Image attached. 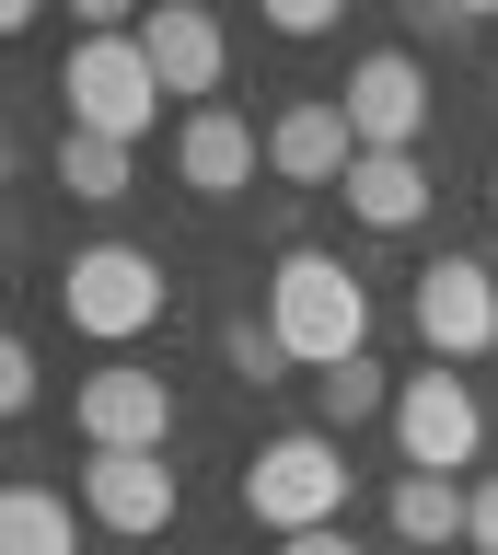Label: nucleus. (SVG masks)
<instances>
[{
    "mask_svg": "<svg viewBox=\"0 0 498 555\" xmlns=\"http://www.w3.org/2000/svg\"><path fill=\"white\" fill-rule=\"evenodd\" d=\"M267 24H279V35H324V24H336V0H267Z\"/></svg>",
    "mask_w": 498,
    "mask_h": 555,
    "instance_id": "aec40b11",
    "label": "nucleus"
},
{
    "mask_svg": "<svg viewBox=\"0 0 498 555\" xmlns=\"http://www.w3.org/2000/svg\"><path fill=\"white\" fill-rule=\"evenodd\" d=\"M336 197H348V220H359V232H418L440 185H429V163H418V151H359Z\"/></svg>",
    "mask_w": 498,
    "mask_h": 555,
    "instance_id": "ddd939ff",
    "label": "nucleus"
},
{
    "mask_svg": "<svg viewBox=\"0 0 498 555\" xmlns=\"http://www.w3.org/2000/svg\"><path fill=\"white\" fill-rule=\"evenodd\" d=\"M175 509H186V486H175L163 451H93V463H81V520L116 532V544H151Z\"/></svg>",
    "mask_w": 498,
    "mask_h": 555,
    "instance_id": "0eeeda50",
    "label": "nucleus"
},
{
    "mask_svg": "<svg viewBox=\"0 0 498 555\" xmlns=\"http://www.w3.org/2000/svg\"><path fill=\"white\" fill-rule=\"evenodd\" d=\"M255 163H267V139H255L232 104H197V116L175 128V173H186V197H209V208H220V197H244Z\"/></svg>",
    "mask_w": 498,
    "mask_h": 555,
    "instance_id": "9b49d317",
    "label": "nucleus"
},
{
    "mask_svg": "<svg viewBox=\"0 0 498 555\" xmlns=\"http://www.w3.org/2000/svg\"><path fill=\"white\" fill-rule=\"evenodd\" d=\"M348 163H359V128H348L336 93H302V104L267 116V173H279V185H324V197H336Z\"/></svg>",
    "mask_w": 498,
    "mask_h": 555,
    "instance_id": "9d476101",
    "label": "nucleus"
},
{
    "mask_svg": "<svg viewBox=\"0 0 498 555\" xmlns=\"http://www.w3.org/2000/svg\"><path fill=\"white\" fill-rule=\"evenodd\" d=\"M463 544L498 555V475H475V520H463Z\"/></svg>",
    "mask_w": 498,
    "mask_h": 555,
    "instance_id": "412c9836",
    "label": "nucleus"
},
{
    "mask_svg": "<svg viewBox=\"0 0 498 555\" xmlns=\"http://www.w3.org/2000/svg\"><path fill=\"white\" fill-rule=\"evenodd\" d=\"M267 324L302 371H336V359H371V289L348 278V255H314V243H290L279 267H267Z\"/></svg>",
    "mask_w": 498,
    "mask_h": 555,
    "instance_id": "f257e3e1",
    "label": "nucleus"
},
{
    "mask_svg": "<svg viewBox=\"0 0 498 555\" xmlns=\"http://www.w3.org/2000/svg\"><path fill=\"white\" fill-rule=\"evenodd\" d=\"M140 47H151V69H163V93H186V104H209V93H220V69H232V35H220L197 0H163V12H140Z\"/></svg>",
    "mask_w": 498,
    "mask_h": 555,
    "instance_id": "f8f14e48",
    "label": "nucleus"
},
{
    "mask_svg": "<svg viewBox=\"0 0 498 555\" xmlns=\"http://www.w3.org/2000/svg\"><path fill=\"white\" fill-rule=\"evenodd\" d=\"M406 324H418V347L440 359V371H452V359H487V347H498V267H487V255H440V267H418Z\"/></svg>",
    "mask_w": 498,
    "mask_h": 555,
    "instance_id": "423d86ee",
    "label": "nucleus"
},
{
    "mask_svg": "<svg viewBox=\"0 0 498 555\" xmlns=\"http://www.w3.org/2000/svg\"><path fill=\"white\" fill-rule=\"evenodd\" d=\"M220 359H232V382H255V393L302 371V359L279 347V324H255V312H232V324H220Z\"/></svg>",
    "mask_w": 498,
    "mask_h": 555,
    "instance_id": "a211bd4d",
    "label": "nucleus"
},
{
    "mask_svg": "<svg viewBox=\"0 0 498 555\" xmlns=\"http://www.w3.org/2000/svg\"><path fill=\"white\" fill-rule=\"evenodd\" d=\"M279 555H359L348 532H302V544H279Z\"/></svg>",
    "mask_w": 498,
    "mask_h": 555,
    "instance_id": "4be33fe9",
    "label": "nucleus"
},
{
    "mask_svg": "<svg viewBox=\"0 0 498 555\" xmlns=\"http://www.w3.org/2000/svg\"><path fill=\"white\" fill-rule=\"evenodd\" d=\"M0 555H81V498L12 475L0 486Z\"/></svg>",
    "mask_w": 498,
    "mask_h": 555,
    "instance_id": "4468645a",
    "label": "nucleus"
},
{
    "mask_svg": "<svg viewBox=\"0 0 498 555\" xmlns=\"http://www.w3.org/2000/svg\"><path fill=\"white\" fill-rule=\"evenodd\" d=\"M348 128H359V151H418V128H429V69L406 59V47H371V59H348Z\"/></svg>",
    "mask_w": 498,
    "mask_h": 555,
    "instance_id": "1a4fd4ad",
    "label": "nucleus"
},
{
    "mask_svg": "<svg viewBox=\"0 0 498 555\" xmlns=\"http://www.w3.org/2000/svg\"><path fill=\"white\" fill-rule=\"evenodd\" d=\"M394 451H406V475H452L463 486V463L487 451V405H475V382L463 371H406V393H394Z\"/></svg>",
    "mask_w": 498,
    "mask_h": 555,
    "instance_id": "39448f33",
    "label": "nucleus"
},
{
    "mask_svg": "<svg viewBox=\"0 0 498 555\" xmlns=\"http://www.w3.org/2000/svg\"><path fill=\"white\" fill-rule=\"evenodd\" d=\"M336 509H348V440H336V428H279V440H255L244 520H267L279 544H302V532H336Z\"/></svg>",
    "mask_w": 498,
    "mask_h": 555,
    "instance_id": "f03ea898",
    "label": "nucleus"
},
{
    "mask_svg": "<svg viewBox=\"0 0 498 555\" xmlns=\"http://www.w3.org/2000/svg\"><path fill=\"white\" fill-rule=\"evenodd\" d=\"M47 173L71 185L81 208H105V197H128V139H93V128H59V151H47Z\"/></svg>",
    "mask_w": 498,
    "mask_h": 555,
    "instance_id": "dca6fc26",
    "label": "nucleus"
},
{
    "mask_svg": "<svg viewBox=\"0 0 498 555\" xmlns=\"http://www.w3.org/2000/svg\"><path fill=\"white\" fill-rule=\"evenodd\" d=\"M487 267H498V255H487Z\"/></svg>",
    "mask_w": 498,
    "mask_h": 555,
    "instance_id": "5701e85b",
    "label": "nucleus"
},
{
    "mask_svg": "<svg viewBox=\"0 0 498 555\" xmlns=\"http://www.w3.org/2000/svg\"><path fill=\"white\" fill-rule=\"evenodd\" d=\"M59 104H71V128L128 139V151H140L151 116H163V69H151L140 35H81L71 59H59Z\"/></svg>",
    "mask_w": 498,
    "mask_h": 555,
    "instance_id": "20e7f679",
    "label": "nucleus"
},
{
    "mask_svg": "<svg viewBox=\"0 0 498 555\" xmlns=\"http://www.w3.org/2000/svg\"><path fill=\"white\" fill-rule=\"evenodd\" d=\"M394 544H463V520H475V486L452 475H394Z\"/></svg>",
    "mask_w": 498,
    "mask_h": 555,
    "instance_id": "2eb2a0df",
    "label": "nucleus"
},
{
    "mask_svg": "<svg viewBox=\"0 0 498 555\" xmlns=\"http://www.w3.org/2000/svg\"><path fill=\"white\" fill-rule=\"evenodd\" d=\"M0 405H12V416H24V405H36V347H24V336H12V347H0Z\"/></svg>",
    "mask_w": 498,
    "mask_h": 555,
    "instance_id": "6ab92c4d",
    "label": "nucleus"
},
{
    "mask_svg": "<svg viewBox=\"0 0 498 555\" xmlns=\"http://www.w3.org/2000/svg\"><path fill=\"white\" fill-rule=\"evenodd\" d=\"M71 428H81V451H163L175 440V382L163 371H81Z\"/></svg>",
    "mask_w": 498,
    "mask_h": 555,
    "instance_id": "6e6552de",
    "label": "nucleus"
},
{
    "mask_svg": "<svg viewBox=\"0 0 498 555\" xmlns=\"http://www.w3.org/2000/svg\"><path fill=\"white\" fill-rule=\"evenodd\" d=\"M314 393H324V428L348 440L359 416H383L394 393H406V382H383V359H336V371H314Z\"/></svg>",
    "mask_w": 498,
    "mask_h": 555,
    "instance_id": "f3484780",
    "label": "nucleus"
},
{
    "mask_svg": "<svg viewBox=\"0 0 498 555\" xmlns=\"http://www.w3.org/2000/svg\"><path fill=\"white\" fill-rule=\"evenodd\" d=\"M59 312H71V336L93 347H140L163 324V255L140 243H81L71 267H59Z\"/></svg>",
    "mask_w": 498,
    "mask_h": 555,
    "instance_id": "7ed1b4c3",
    "label": "nucleus"
}]
</instances>
